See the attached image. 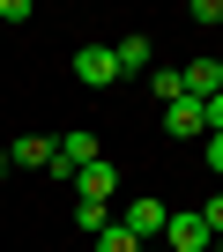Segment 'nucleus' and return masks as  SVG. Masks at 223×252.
<instances>
[{
    "instance_id": "9",
    "label": "nucleus",
    "mask_w": 223,
    "mask_h": 252,
    "mask_svg": "<svg viewBox=\"0 0 223 252\" xmlns=\"http://www.w3.org/2000/svg\"><path fill=\"white\" fill-rule=\"evenodd\" d=\"M112 67H119V82L127 74H149V37H119V45H112Z\"/></svg>"
},
{
    "instance_id": "10",
    "label": "nucleus",
    "mask_w": 223,
    "mask_h": 252,
    "mask_svg": "<svg viewBox=\"0 0 223 252\" xmlns=\"http://www.w3.org/2000/svg\"><path fill=\"white\" fill-rule=\"evenodd\" d=\"M74 230H89V237L112 230V208H104V200H74Z\"/></svg>"
},
{
    "instance_id": "18",
    "label": "nucleus",
    "mask_w": 223,
    "mask_h": 252,
    "mask_svg": "<svg viewBox=\"0 0 223 252\" xmlns=\"http://www.w3.org/2000/svg\"><path fill=\"white\" fill-rule=\"evenodd\" d=\"M208 252H223V237H216V245H208Z\"/></svg>"
},
{
    "instance_id": "4",
    "label": "nucleus",
    "mask_w": 223,
    "mask_h": 252,
    "mask_svg": "<svg viewBox=\"0 0 223 252\" xmlns=\"http://www.w3.org/2000/svg\"><path fill=\"white\" fill-rule=\"evenodd\" d=\"M164 134H171V141H208V119H201V104H193V96L164 104Z\"/></svg>"
},
{
    "instance_id": "17",
    "label": "nucleus",
    "mask_w": 223,
    "mask_h": 252,
    "mask_svg": "<svg viewBox=\"0 0 223 252\" xmlns=\"http://www.w3.org/2000/svg\"><path fill=\"white\" fill-rule=\"evenodd\" d=\"M142 252H164V245H142Z\"/></svg>"
},
{
    "instance_id": "5",
    "label": "nucleus",
    "mask_w": 223,
    "mask_h": 252,
    "mask_svg": "<svg viewBox=\"0 0 223 252\" xmlns=\"http://www.w3.org/2000/svg\"><path fill=\"white\" fill-rule=\"evenodd\" d=\"M74 82H89V89H112V82H119L112 45H82V52H74Z\"/></svg>"
},
{
    "instance_id": "1",
    "label": "nucleus",
    "mask_w": 223,
    "mask_h": 252,
    "mask_svg": "<svg viewBox=\"0 0 223 252\" xmlns=\"http://www.w3.org/2000/svg\"><path fill=\"white\" fill-rule=\"evenodd\" d=\"M82 163H97V134H89V126H74V134H52V163H45V171L74 186V171H82Z\"/></svg>"
},
{
    "instance_id": "15",
    "label": "nucleus",
    "mask_w": 223,
    "mask_h": 252,
    "mask_svg": "<svg viewBox=\"0 0 223 252\" xmlns=\"http://www.w3.org/2000/svg\"><path fill=\"white\" fill-rule=\"evenodd\" d=\"M201 156H208V171L223 178V134H208V149H201Z\"/></svg>"
},
{
    "instance_id": "16",
    "label": "nucleus",
    "mask_w": 223,
    "mask_h": 252,
    "mask_svg": "<svg viewBox=\"0 0 223 252\" xmlns=\"http://www.w3.org/2000/svg\"><path fill=\"white\" fill-rule=\"evenodd\" d=\"M0 171H8V141H0Z\"/></svg>"
},
{
    "instance_id": "2",
    "label": "nucleus",
    "mask_w": 223,
    "mask_h": 252,
    "mask_svg": "<svg viewBox=\"0 0 223 252\" xmlns=\"http://www.w3.org/2000/svg\"><path fill=\"white\" fill-rule=\"evenodd\" d=\"M208 245H216V230H208L193 208H171V215H164V252H208Z\"/></svg>"
},
{
    "instance_id": "3",
    "label": "nucleus",
    "mask_w": 223,
    "mask_h": 252,
    "mask_svg": "<svg viewBox=\"0 0 223 252\" xmlns=\"http://www.w3.org/2000/svg\"><path fill=\"white\" fill-rule=\"evenodd\" d=\"M164 200H127V215H119V230L134 237V245H149V237H164Z\"/></svg>"
},
{
    "instance_id": "8",
    "label": "nucleus",
    "mask_w": 223,
    "mask_h": 252,
    "mask_svg": "<svg viewBox=\"0 0 223 252\" xmlns=\"http://www.w3.org/2000/svg\"><path fill=\"white\" fill-rule=\"evenodd\" d=\"M8 163H15V171H45V163H52V134H23V141H8Z\"/></svg>"
},
{
    "instance_id": "6",
    "label": "nucleus",
    "mask_w": 223,
    "mask_h": 252,
    "mask_svg": "<svg viewBox=\"0 0 223 252\" xmlns=\"http://www.w3.org/2000/svg\"><path fill=\"white\" fill-rule=\"evenodd\" d=\"M112 193H119V171H112V163H104V156H97V163H82V171H74V200H112Z\"/></svg>"
},
{
    "instance_id": "7",
    "label": "nucleus",
    "mask_w": 223,
    "mask_h": 252,
    "mask_svg": "<svg viewBox=\"0 0 223 252\" xmlns=\"http://www.w3.org/2000/svg\"><path fill=\"white\" fill-rule=\"evenodd\" d=\"M179 82H186L193 104H208V96L223 89V67H216V60H193V67H179Z\"/></svg>"
},
{
    "instance_id": "14",
    "label": "nucleus",
    "mask_w": 223,
    "mask_h": 252,
    "mask_svg": "<svg viewBox=\"0 0 223 252\" xmlns=\"http://www.w3.org/2000/svg\"><path fill=\"white\" fill-rule=\"evenodd\" d=\"M193 23H223V0H193Z\"/></svg>"
},
{
    "instance_id": "13",
    "label": "nucleus",
    "mask_w": 223,
    "mask_h": 252,
    "mask_svg": "<svg viewBox=\"0 0 223 252\" xmlns=\"http://www.w3.org/2000/svg\"><path fill=\"white\" fill-rule=\"evenodd\" d=\"M193 215H201V222H208V230H216V237H223V193H216V200H208V208H193Z\"/></svg>"
},
{
    "instance_id": "12",
    "label": "nucleus",
    "mask_w": 223,
    "mask_h": 252,
    "mask_svg": "<svg viewBox=\"0 0 223 252\" xmlns=\"http://www.w3.org/2000/svg\"><path fill=\"white\" fill-rule=\"evenodd\" d=\"M97 252H142V245H134V237L119 230V222H112V230H97Z\"/></svg>"
},
{
    "instance_id": "11",
    "label": "nucleus",
    "mask_w": 223,
    "mask_h": 252,
    "mask_svg": "<svg viewBox=\"0 0 223 252\" xmlns=\"http://www.w3.org/2000/svg\"><path fill=\"white\" fill-rule=\"evenodd\" d=\"M149 89H156L164 104H179V96H186V82H179V67H149Z\"/></svg>"
}]
</instances>
